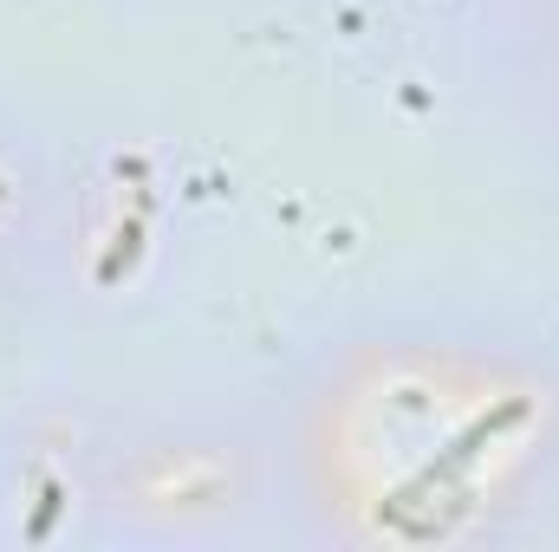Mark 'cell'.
<instances>
[{
	"instance_id": "cell-4",
	"label": "cell",
	"mask_w": 559,
	"mask_h": 552,
	"mask_svg": "<svg viewBox=\"0 0 559 552\" xmlns=\"http://www.w3.org/2000/svg\"><path fill=\"white\" fill-rule=\"evenodd\" d=\"M59 169L13 118H0V286H52Z\"/></svg>"
},
{
	"instance_id": "cell-3",
	"label": "cell",
	"mask_w": 559,
	"mask_h": 552,
	"mask_svg": "<svg viewBox=\"0 0 559 552\" xmlns=\"http://www.w3.org/2000/svg\"><path fill=\"white\" fill-rule=\"evenodd\" d=\"M111 397L46 391L0 416V552L98 547V461Z\"/></svg>"
},
{
	"instance_id": "cell-2",
	"label": "cell",
	"mask_w": 559,
	"mask_h": 552,
	"mask_svg": "<svg viewBox=\"0 0 559 552\" xmlns=\"http://www.w3.org/2000/svg\"><path fill=\"white\" fill-rule=\"evenodd\" d=\"M280 540V481L261 404H111L98 461V547L228 552Z\"/></svg>"
},
{
	"instance_id": "cell-1",
	"label": "cell",
	"mask_w": 559,
	"mask_h": 552,
	"mask_svg": "<svg viewBox=\"0 0 559 552\" xmlns=\"http://www.w3.org/2000/svg\"><path fill=\"white\" fill-rule=\"evenodd\" d=\"M280 540L514 552L559 514V338L488 299H384L261 397Z\"/></svg>"
},
{
	"instance_id": "cell-5",
	"label": "cell",
	"mask_w": 559,
	"mask_h": 552,
	"mask_svg": "<svg viewBox=\"0 0 559 552\" xmlns=\"http://www.w3.org/2000/svg\"><path fill=\"white\" fill-rule=\"evenodd\" d=\"M540 85H547V98L559 105V0L540 7Z\"/></svg>"
}]
</instances>
